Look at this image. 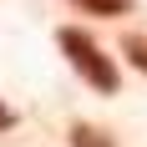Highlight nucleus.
Instances as JSON below:
<instances>
[{
	"label": "nucleus",
	"instance_id": "2",
	"mask_svg": "<svg viewBox=\"0 0 147 147\" xmlns=\"http://www.w3.org/2000/svg\"><path fill=\"white\" fill-rule=\"evenodd\" d=\"M71 147H117L107 132H96V127H86V122H76L71 127Z\"/></svg>",
	"mask_w": 147,
	"mask_h": 147
},
{
	"label": "nucleus",
	"instance_id": "1",
	"mask_svg": "<svg viewBox=\"0 0 147 147\" xmlns=\"http://www.w3.org/2000/svg\"><path fill=\"white\" fill-rule=\"evenodd\" d=\"M56 46L66 51V61H71V71L86 81L91 91H102V96H117V86H122V76H117V66H112V56H107L102 46L91 41L86 30H76V26H61L56 30Z\"/></svg>",
	"mask_w": 147,
	"mask_h": 147
},
{
	"label": "nucleus",
	"instance_id": "3",
	"mask_svg": "<svg viewBox=\"0 0 147 147\" xmlns=\"http://www.w3.org/2000/svg\"><path fill=\"white\" fill-rule=\"evenodd\" d=\"M71 5H81L91 15H127L132 10V0H71Z\"/></svg>",
	"mask_w": 147,
	"mask_h": 147
},
{
	"label": "nucleus",
	"instance_id": "5",
	"mask_svg": "<svg viewBox=\"0 0 147 147\" xmlns=\"http://www.w3.org/2000/svg\"><path fill=\"white\" fill-rule=\"evenodd\" d=\"M10 127H15V112H10L5 102H0V132H10Z\"/></svg>",
	"mask_w": 147,
	"mask_h": 147
},
{
	"label": "nucleus",
	"instance_id": "4",
	"mask_svg": "<svg viewBox=\"0 0 147 147\" xmlns=\"http://www.w3.org/2000/svg\"><path fill=\"white\" fill-rule=\"evenodd\" d=\"M122 51H127V61H132L137 71H147V36H127Z\"/></svg>",
	"mask_w": 147,
	"mask_h": 147
}]
</instances>
